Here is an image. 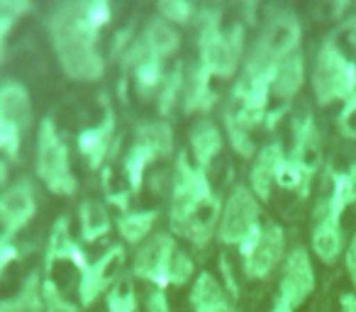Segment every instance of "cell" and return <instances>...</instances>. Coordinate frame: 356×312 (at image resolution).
I'll return each mask as SVG.
<instances>
[{"instance_id": "cell-1", "label": "cell", "mask_w": 356, "mask_h": 312, "mask_svg": "<svg viewBox=\"0 0 356 312\" xmlns=\"http://www.w3.org/2000/svg\"><path fill=\"white\" fill-rule=\"evenodd\" d=\"M105 0H71L61 3L49 15V35L64 74L74 81H98L105 61L98 51L100 30L110 22Z\"/></svg>"}, {"instance_id": "cell-2", "label": "cell", "mask_w": 356, "mask_h": 312, "mask_svg": "<svg viewBox=\"0 0 356 312\" xmlns=\"http://www.w3.org/2000/svg\"><path fill=\"white\" fill-rule=\"evenodd\" d=\"M200 61L198 64L218 79H229L239 69L244 54V20L227 17L222 8H208L200 15Z\"/></svg>"}, {"instance_id": "cell-3", "label": "cell", "mask_w": 356, "mask_h": 312, "mask_svg": "<svg viewBox=\"0 0 356 312\" xmlns=\"http://www.w3.org/2000/svg\"><path fill=\"white\" fill-rule=\"evenodd\" d=\"M312 90L320 105H330L337 100L346 103L356 93V64L344 54L337 35H330L317 49Z\"/></svg>"}, {"instance_id": "cell-4", "label": "cell", "mask_w": 356, "mask_h": 312, "mask_svg": "<svg viewBox=\"0 0 356 312\" xmlns=\"http://www.w3.org/2000/svg\"><path fill=\"white\" fill-rule=\"evenodd\" d=\"M37 176L54 195H74L79 190V181L71 171L69 149L54 120L49 117L42 120L37 132Z\"/></svg>"}, {"instance_id": "cell-5", "label": "cell", "mask_w": 356, "mask_h": 312, "mask_svg": "<svg viewBox=\"0 0 356 312\" xmlns=\"http://www.w3.org/2000/svg\"><path fill=\"white\" fill-rule=\"evenodd\" d=\"M32 122V100L25 85L0 81V151L15 159L22 134Z\"/></svg>"}, {"instance_id": "cell-6", "label": "cell", "mask_w": 356, "mask_h": 312, "mask_svg": "<svg viewBox=\"0 0 356 312\" xmlns=\"http://www.w3.org/2000/svg\"><path fill=\"white\" fill-rule=\"evenodd\" d=\"M259 220H261V208H259L257 195L247 186H237L225 205L222 217H220V242L234 244L237 249H242L261 229Z\"/></svg>"}, {"instance_id": "cell-7", "label": "cell", "mask_w": 356, "mask_h": 312, "mask_svg": "<svg viewBox=\"0 0 356 312\" xmlns=\"http://www.w3.org/2000/svg\"><path fill=\"white\" fill-rule=\"evenodd\" d=\"M239 252L244 258V273L254 281H261L286 256V232L276 222L261 224V229Z\"/></svg>"}, {"instance_id": "cell-8", "label": "cell", "mask_w": 356, "mask_h": 312, "mask_svg": "<svg viewBox=\"0 0 356 312\" xmlns=\"http://www.w3.org/2000/svg\"><path fill=\"white\" fill-rule=\"evenodd\" d=\"M220 217H222V205H220L218 195L200 200L193 208L171 210V215H168L173 234H181L184 239L193 242L195 247H205L213 239L215 224H218Z\"/></svg>"}, {"instance_id": "cell-9", "label": "cell", "mask_w": 356, "mask_h": 312, "mask_svg": "<svg viewBox=\"0 0 356 312\" xmlns=\"http://www.w3.org/2000/svg\"><path fill=\"white\" fill-rule=\"evenodd\" d=\"M124 261H127V252H124L122 244H115L110 247L103 256L98 258L95 263H90L79 278V297L81 305L88 307L103 295L108 288H113L120 278L124 276L122 268Z\"/></svg>"}, {"instance_id": "cell-10", "label": "cell", "mask_w": 356, "mask_h": 312, "mask_svg": "<svg viewBox=\"0 0 356 312\" xmlns=\"http://www.w3.org/2000/svg\"><path fill=\"white\" fill-rule=\"evenodd\" d=\"M300 35H302V30H300L298 17L293 15L291 10H281L266 22L261 37H259L252 49L257 51V54H261L264 59L278 64V61H283L286 56L296 54L298 44H300Z\"/></svg>"}, {"instance_id": "cell-11", "label": "cell", "mask_w": 356, "mask_h": 312, "mask_svg": "<svg viewBox=\"0 0 356 312\" xmlns=\"http://www.w3.org/2000/svg\"><path fill=\"white\" fill-rule=\"evenodd\" d=\"M176 242L171 234H154L152 239L139 247L137 256H134L132 276L142 278V281L154 283L156 288L168 286V268H171L173 254H176Z\"/></svg>"}, {"instance_id": "cell-12", "label": "cell", "mask_w": 356, "mask_h": 312, "mask_svg": "<svg viewBox=\"0 0 356 312\" xmlns=\"http://www.w3.org/2000/svg\"><path fill=\"white\" fill-rule=\"evenodd\" d=\"M315 290V268H312L310 254L302 247L293 249L283 263L281 288H278V300L286 302L291 310L300 307Z\"/></svg>"}, {"instance_id": "cell-13", "label": "cell", "mask_w": 356, "mask_h": 312, "mask_svg": "<svg viewBox=\"0 0 356 312\" xmlns=\"http://www.w3.org/2000/svg\"><path fill=\"white\" fill-rule=\"evenodd\" d=\"M37 213V193L30 181H17L0 193V229L3 237L13 239L32 222Z\"/></svg>"}, {"instance_id": "cell-14", "label": "cell", "mask_w": 356, "mask_h": 312, "mask_svg": "<svg viewBox=\"0 0 356 312\" xmlns=\"http://www.w3.org/2000/svg\"><path fill=\"white\" fill-rule=\"evenodd\" d=\"M124 69H132L134 88L144 100H149L163 83V59L154 56L144 47L142 40H134L129 49L124 51Z\"/></svg>"}, {"instance_id": "cell-15", "label": "cell", "mask_w": 356, "mask_h": 312, "mask_svg": "<svg viewBox=\"0 0 356 312\" xmlns=\"http://www.w3.org/2000/svg\"><path fill=\"white\" fill-rule=\"evenodd\" d=\"M305 174L315 176L322 164V139L312 115H302L293 122V151L288 156Z\"/></svg>"}, {"instance_id": "cell-16", "label": "cell", "mask_w": 356, "mask_h": 312, "mask_svg": "<svg viewBox=\"0 0 356 312\" xmlns=\"http://www.w3.org/2000/svg\"><path fill=\"white\" fill-rule=\"evenodd\" d=\"M103 105H105V115L100 120V124L90 129H83L79 134V151L86 156L90 169H100L108 156V151L113 149V142H115V110L110 108L108 98L103 95Z\"/></svg>"}, {"instance_id": "cell-17", "label": "cell", "mask_w": 356, "mask_h": 312, "mask_svg": "<svg viewBox=\"0 0 356 312\" xmlns=\"http://www.w3.org/2000/svg\"><path fill=\"white\" fill-rule=\"evenodd\" d=\"M283 161H286V151H283L281 142H271L257 154L254 166L249 171V183H252V193L259 200L271 198V188L278 181V171H281Z\"/></svg>"}, {"instance_id": "cell-18", "label": "cell", "mask_w": 356, "mask_h": 312, "mask_svg": "<svg viewBox=\"0 0 356 312\" xmlns=\"http://www.w3.org/2000/svg\"><path fill=\"white\" fill-rule=\"evenodd\" d=\"M315 229H312V252L325 263H334L344 249V229H341V217L334 213L317 208L315 210Z\"/></svg>"}, {"instance_id": "cell-19", "label": "cell", "mask_w": 356, "mask_h": 312, "mask_svg": "<svg viewBox=\"0 0 356 312\" xmlns=\"http://www.w3.org/2000/svg\"><path fill=\"white\" fill-rule=\"evenodd\" d=\"M59 261H71L81 273L90 266V263L86 261L81 247L74 242V237H71L69 217H59L54 222V227H51V237H49V244H47L44 268L47 271H54V266Z\"/></svg>"}, {"instance_id": "cell-20", "label": "cell", "mask_w": 356, "mask_h": 312, "mask_svg": "<svg viewBox=\"0 0 356 312\" xmlns=\"http://www.w3.org/2000/svg\"><path fill=\"white\" fill-rule=\"evenodd\" d=\"M302 81H305V61H302L300 51H296V54L278 61L276 69H273L271 95H276L281 100H293L300 93Z\"/></svg>"}, {"instance_id": "cell-21", "label": "cell", "mask_w": 356, "mask_h": 312, "mask_svg": "<svg viewBox=\"0 0 356 312\" xmlns=\"http://www.w3.org/2000/svg\"><path fill=\"white\" fill-rule=\"evenodd\" d=\"M213 76L203 69L200 64H195L191 69V74L186 76L184 81V110L186 113H208L210 108L215 105L218 95H215L213 85H210Z\"/></svg>"}, {"instance_id": "cell-22", "label": "cell", "mask_w": 356, "mask_h": 312, "mask_svg": "<svg viewBox=\"0 0 356 312\" xmlns=\"http://www.w3.org/2000/svg\"><path fill=\"white\" fill-rule=\"evenodd\" d=\"M191 149H193V164L208 169L213 159L222 151V132L213 120L203 117L191 129Z\"/></svg>"}, {"instance_id": "cell-23", "label": "cell", "mask_w": 356, "mask_h": 312, "mask_svg": "<svg viewBox=\"0 0 356 312\" xmlns=\"http://www.w3.org/2000/svg\"><path fill=\"white\" fill-rule=\"evenodd\" d=\"M139 40H142L144 47H147L154 56H159V59H166V56L176 54V49L181 47V35H178L176 27L163 20V17H152Z\"/></svg>"}, {"instance_id": "cell-24", "label": "cell", "mask_w": 356, "mask_h": 312, "mask_svg": "<svg viewBox=\"0 0 356 312\" xmlns=\"http://www.w3.org/2000/svg\"><path fill=\"white\" fill-rule=\"evenodd\" d=\"M354 203H356V164H351L349 171L332 174V190L325 200H320L317 208L327 210V213H334L341 217V213Z\"/></svg>"}, {"instance_id": "cell-25", "label": "cell", "mask_w": 356, "mask_h": 312, "mask_svg": "<svg viewBox=\"0 0 356 312\" xmlns=\"http://www.w3.org/2000/svg\"><path fill=\"white\" fill-rule=\"evenodd\" d=\"M42 276L32 271L22 281V288L17 295L0 300V312H44V297H42Z\"/></svg>"}, {"instance_id": "cell-26", "label": "cell", "mask_w": 356, "mask_h": 312, "mask_svg": "<svg viewBox=\"0 0 356 312\" xmlns=\"http://www.w3.org/2000/svg\"><path fill=\"white\" fill-rule=\"evenodd\" d=\"M134 142L147 147L156 159H166L173 154V129L168 122H144L137 127Z\"/></svg>"}, {"instance_id": "cell-27", "label": "cell", "mask_w": 356, "mask_h": 312, "mask_svg": "<svg viewBox=\"0 0 356 312\" xmlns=\"http://www.w3.org/2000/svg\"><path fill=\"white\" fill-rule=\"evenodd\" d=\"M227 300V288L220 286V281L213 273H200L193 283V290H191V305L195 312L208 310V307L225 305Z\"/></svg>"}, {"instance_id": "cell-28", "label": "cell", "mask_w": 356, "mask_h": 312, "mask_svg": "<svg viewBox=\"0 0 356 312\" xmlns=\"http://www.w3.org/2000/svg\"><path fill=\"white\" fill-rule=\"evenodd\" d=\"M79 220H81V234H83L86 242H95V239L105 237L110 232V227H113L108 210L98 200H86L79 210Z\"/></svg>"}, {"instance_id": "cell-29", "label": "cell", "mask_w": 356, "mask_h": 312, "mask_svg": "<svg viewBox=\"0 0 356 312\" xmlns=\"http://www.w3.org/2000/svg\"><path fill=\"white\" fill-rule=\"evenodd\" d=\"M159 213L156 210H134V213H124L118 220V229L122 234L124 242L139 244L149 232H152L154 222H156Z\"/></svg>"}, {"instance_id": "cell-30", "label": "cell", "mask_w": 356, "mask_h": 312, "mask_svg": "<svg viewBox=\"0 0 356 312\" xmlns=\"http://www.w3.org/2000/svg\"><path fill=\"white\" fill-rule=\"evenodd\" d=\"M184 66L176 64L173 66V71H168L166 76H163V83L161 88H159V113L166 117V115L173 113V108H176V103L181 98H184Z\"/></svg>"}, {"instance_id": "cell-31", "label": "cell", "mask_w": 356, "mask_h": 312, "mask_svg": "<svg viewBox=\"0 0 356 312\" xmlns=\"http://www.w3.org/2000/svg\"><path fill=\"white\" fill-rule=\"evenodd\" d=\"M156 159L147 147L134 142L129 149L127 159H124V174H127V183H129V193H139L142 188V179H144V169H147L152 161Z\"/></svg>"}, {"instance_id": "cell-32", "label": "cell", "mask_w": 356, "mask_h": 312, "mask_svg": "<svg viewBox=\"0 0 356 312\" xmlns=\"http://www.w3.org/2000/svg\"><path fill=\"white\" fill-rule=\"evenodd\" d=\"M108 312H137V293L132 288V276L124 273L108 293Z\"/></svg>"}, {"instance_id": "cell-33", "label": "cell", "mask_w": 356, "mask_h": 312, "mask_svg": "<svg viewBox=\"0 0 356 312\" xmlns=\"http://www.w3.org/2000/svg\"><path fill=\"white\" fill-rule=\"evenodd\" d=\"M276 183L281 186V188H286V190H298V193H300V198H305L307 190H310L312 176L305 174V171H302L300 166L296 164V161H291L286 156L281 171H278V181H276Z\"/></svg>"}, {"instance_id": "cell-34", "label": "cell", "mask_w": 356, "mask_h": 312, "mask_svg": "<svg viewBox=\"0 0 356 312\" xmlns=\"http://www.w3.org/2000/svg\"><path fill=\"white\" fill-rule=\"evenodd\" d=\"M159 17L171 25H186L191 22V17H195V6L188 0H163L159 3Z\"/></svg>"}, {"instance_id": "cell-35", "label": "cell", "mask_w": 356, "mask_h": 312, "mask_svg": "<svg viewBox=\"0 0 356 312\" xmlns=\"http://www.w3.org/2000/svg\"><path fill=\"white\" fill-rule=\"evenodd\" d=\"M42 297H44V312H79V307L59 290L54 281H47L42 286Z\"/></svg>"}, {"instance_id": "cell-36", "label": "cell", "mask_w": 356, "mask_h": 312, "mask_svg": "<svg viewBox=\"0 0 356 312\" xmlns=\"http://www.w3.org/2000/svg\"><path fill=\"white\" fill-rule=\"evenodd\" d=\"M195 273V263L191 261L188 254L184 252H176L173 254V261L171 268H168V286H184L193 278Z\"/></svg>"}, {"instance_id": "cell-37", "label": "cell", "mask_w": 356, "mask_h": 312, "mask_svg": "<svg viewBox=\"0 0 356 312\" xmlns=\"http://www.w3.org/2000/svg\"><path fill=\"white\" fill-rule=\"evenodd\" d=\"M337 124H339V132L346 139H356V93L344 103L339 117H337Z\"/></svg>"}, {"instance_id": "cell-38", "label": "cell", "mask_w": 356, "mask_h": 312, "mask_svg": "<svg viewBox=\"0 0 356 312\" xmlns=\"http://www.w3.org/2000/svg\"><path fill=\"white\" fill-rule=\"evenodd\" d=\"M15 258H17V249L13 247V239L0 234V276L6 273V268L10 266Z\"/></svg>"}, {"instance_id": "cell-39", "label": "cell", "mask_w": 356, "mask_h": 312, "mask_svg": "<svg viewBox=\"0 0 356 312\" xmlns=\"http://www.w3.org/2000/svg\"><path fill=\"white\" fill-rule=\"evenodd\" d=\"M147 312H171V310H168V300H166V293H163V288H154V290L149 293Z\"/></svg>"}, {"instance_id": "cell-40", "label": "cell", "mask_w": 356, "mask_h": 312, "mask_svg": "<svg viewBox=\"0 0 356 312\" xmlns=\"http://www.w3.org/2000/svg\"><path fill=\"white\" fill-rule=\"evenodd\" d=\"M32 10V6L30 3H25V0H17V3H0V13H6V15H10L13 20H20L25 13H30Z\"/></svg>"}, {"instance_id": "cell-41", "label": "cell", "mask_w": 356, "mask_h": 312, "mask_svg": "<svg viewBox=\"0 0 356 312\" xmlns=\"http://www.w3.org/2000/svg\"><path fill=\"white\" fill-rule=\"evenodd\" d=\"M13 27H15V20H13L10 15H6V13H0V61H3V56H6L8 35H10Z\"/></svg>"}, {"instance_id": "cell-42", "label": "cell", "mask_w": 356, "mask_h": 312, "mask_svg": "<svg viewBox=\"0 0 356 312\" xmlns=\"http://www.w3.org/2000/svg\"><path fill=\"white\" fill-rule=\"evenodd\" d=\"M337 37H344L346 44H351L356 49V17H349V20L341 22V27L334 32Z\"/></svg>"}, {"instance_id": "cell-43", "label": "cell", "mask_w": 356, "mask_h": 312, "mask_svg": "<svg viewBox=\"0 0 356 312\" xmlns=\"http://www.w3.org/2000/svg\"><path fill=\"white\" fill-rule=\"evenodd\" d=\"M346 271H349L351 281H354V286H356V234L349 242V249H346Z\"/></svg>"}, {"instance_id": "cell-44", "label": "cell", "mask_w": 356, "mask_h": 312, "mask_svg": "<svg viewBox=\"0 0 356 312\" xmlns=\"http://www.w3.org/2000/svg\"><path fill=\"white\" fill-rule=\"evenodd\" d=\"M339 307H341V312H356V295L354 293H344V295L339 297Z\"/></svg>"}, {"instance_id": "cell-45", "label": "cell", "mask_w": 356, "mask_h": 312, "mask_svg": "<svg viewBox=\"0 0 356 312\" xmlns=\"http://www.w3.org/2000/svg\"><path fill=\"white\" fill-rule=\"evenodd\" d=\"M222 271H225V278H227V290L232 293V295H237V283H234V276H232V271H229V263L225 256H222Z\"/></svg>"}, {"instance_id": "cell-46", "label": "cell", "mask_w": 356, "mask_h": 312, "mask_svg": "<svg viewBox=\"0 0 356 312\" xmlns=\"http://www.w3.org/2000/svg\"><path fill=\"white\" fill-rule=\"evenodd\" d=\"M6 181H8V164L0 159V193H3V186H6Z\"/></svg>"}, {"instance_id": "cell-47", "label": "cell", "mask_w": 356, "mask_h": 312, "mask_svg": "<svg viewBox=\"0 0 356 312\" xmlns=\"http://www.w3.org/2000/svg\"><path fill=\"white\" fill-rule=\"evenodd\" d=\"M200 312H234V310H232V305H229V302H225V305L208 307V310H200Z\"/></svg>"}, {"instance_id": "cell-48", "label": "cell", "mask_w": 356, "mask_h": 312, "mask_svg": "<svg viewBox=\"0 0 356 312\" xmlns=\"http://www.w3.org/2000/svg\"><path fill=\"white\" fill-rule=\"evenodd\" d=\"M271 312H293V310H291V307L286 305V302H281V300H278V297H276V302H273Z\"/></svg>"}]
</instances>
